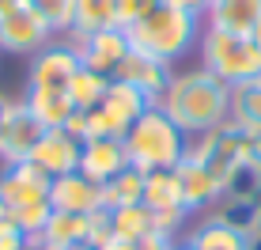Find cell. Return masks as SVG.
I'll return each mask as SVG.
<instances>
[{"label": "cell", "instance_id": "1", "mask_svg": "<svg viewBox=\"0 0 261 250\" xmlns=\"http://www.w3.org/2000/svg\"><path fill=\"white\" fill-rule=\"evenodd\" d=\"M159 110L190 140L204 137V133L231 121V87L204 68H186V72L170 76L163 99H159Z\"/></svg>", "mask_w": 261, "mask_h": 250}, {"label": "cell", "instance_id": "2", "mask_svg": "<svg viewBox=\"0 0 261 250\" xmlns=\"http://www.w3.org/2000/svg\"><path fill=\"white\" fill-rule=\"evenodd\" d=\"M133 49L148 53V57H159L174 68V61H182L193 46H201V34H204V15L182 12L174 4H163L159 0L140 23H133L129 31Z\"/></svg>", "mask_w": 261, "mask_h": 250}, {"label": "cell", "instance_id": "3", "mask_svg": "<svg viewBox=\"0 0 261 250\" xmlns=\"http://www.w3.org/2000/svg\"><path fill=\"white\" fill-rule=\"evenodd\" d=\"M186 152H190V137H186L159 106H148V110L133 121V129L125 133L129 167H137V171H144V174L174 171V167L186 159Z\"/></svg>", "mask_w": 261, "mask_h": 250}, {"label": "cell", "instance_id": "4", "mask_svg": "<svg viewBox=\"0 0 261 250\" xmlns=\"http://www.w3.org/2000/svg\"><path fill=\"white\" fill-rule=\"evenodd\" d=\"M197 53H201V68L204 72L223 80L227 87H239V84H246V80L261 76V49L254 46L250 34H231V31L204 27Z\"/></svg>", "mask_w": 261, "mask_h": 250}, {"label": "cell", "instance_id": "5", "mask_svg": "<svg viewBox=\"0 0 261 250\" xmlns=\"http://www.w3.org/2000/svg\"><path fill=\"white\" fill-rule=\"evenodd\" d=\"M190 156L197 159L201 167H208L216 174V182H227L231 171L242 163V159L250 156V137L239 129V125H220V129L204 133V137H193L190 140Z\"/></svg>", "mask_w": 261, "mask_h": 250}, {"label": "cell", "instance_id": "6", "mask_svg": "<svg viewBox=\"0 0 261 250\" xmlns=\"http://www.w3.org/2000/svg\"><path fill=\"white\" fill-rule=\"evenodd\" d=\"M42 118L27 106V99H12L0 118V163H23L31 159V152L38 148V140L46 137Z\"/></svg>", "mask_w": 261, "mask_h": 250}, {"label": "cell", "instance_id": "7", "mask_svg": "<svg viewBox=\"0 0 261 250\" xmlns=\"http://www.w3.org/2000/svg\"><path fill=\"white\" fill-rule=\"evenodd\" d=\"M72 49L80 53V65L91 68V72L114 80L118 68L125 65V57L133 53V42L121 27H110V31H95V34H80V38H68Z\"/></svg>", "mask_w": 261, "mask_h": 250}, {"label": "cell", "instance_id": "8", "mask_svg": "<svg viewBox=\"0 0 261 250\" xmlns=\"http://www.w3.org/2000/svg\"><path fill=\"white\" fill-rule=\"evenodd\" d=\"M80 53L72 49V42H57L53 38L42 53L31 57V68H27V87L34 91H68L72 76L80 72Z\"/></svg>", "mask_w": 261, "mask_h": 250}, {"label": "cell", "instance_id": "9", "mask_svg": "<svg viewBox=\"0 0 261 250\" xmlns=\"http://www.w3.org/2000/svg\"><path fill=\"white\" fill-rule=\"evenodd\" d=\"M49 197V178L34 163H0V209L12 216L15 209Z\"/></svg>", "mask_w": 261, "mask_h": 250}, {"label": "cell", "instance_id": "10", "mask_svg": "<svg viewBox=\"0 0 261 250\" xmlns=\"http://www.w3.org/2000/svg\"><path fill=\"white\" fill-rule=\"evenodd\" d=\"M49 42H53V31L27 4L15 8V12H8L4 19H0V49H4V53L34 57V53H42Z\"/></svg>", "mask_w": 261, "mask_h": 250}, {"label": "cell", "instance_id": "11", "mask_svg": "<svg viewBox=\"0 0 261 250\" xmlns=\"http://www.w3.org/2000/svg\"><path fill=\"white\" fill-rule=\"evenodd\" d=\"M174 178H178V193H182V205H186L190 216L212 212L216 205H220V197H223V186L216 182V174L208 171V167L197 163L190 152H186V159L174 167Z\"/></svg>", "mask_w": 261, "mask_h": 250}, {"label": "cell", "instance_id": "12", "mask_svg": "<svg viewBox=\"0 0 261 250\" xmlns=\"http://www.w3.org/2000/svg\"><path fill=\"white\" fill-rule=\"evenodd\" d=\"M80 156H84V140H76L68 129H49L46 137L38 140V148L31 152L27 163H34L53 182V178H61V174L80 171Z\"/></svg>", "mask_w": 261, "mask_h": 250}, {"label": "cell", "instance_id": "13", "mask_svg": "<svg viewBox=\"0 0 261 250\" xmlns=\"http://www.w3.org/2000/svg\"><path fill=\"white\" fill-rule=\"evenodd\" d=\"M49 205H53V212L95 216V212H102V193L87 174L72 171V174H61L49 182Z\"/></svg>", "mask_w": 261, "mask_h": 250}, {"label": "cell", "instance_id": "14", "mask_svg": "<svg viewBox=\"0 0 261 250\" xmlns=\"http://www.w3.org/2000/svg\"><path fill=\"white\" fill-rule=\"evenodd\" d=\"M170 76H174V68H170L167 61L148 57V53L133 49L129 57H125V65L118 68V76H114V80L133 84L140 95H148V99L159 106V99H163V91H167V84H170Z\"/></svg>", "mask_w": 261, "mask_h": 250}, {"label": "cell", "instance_id": "15", "mask_svg": "<svg viewBox=\"0 0 261 250\" xmlns=\"http://www.w3.org/2000/svg\"><path fill=\"white\" fill-rule=\"evenodd\" d=\"M129 167L125 156V140H84V156H80V174H87L95 186L110 182L118 171Z\"/></svg>", "mask_w": 261, "mask_h": 250}, {"label": "cell", "instance_id": "16", "mask_svg": "<svg viewBox=\"0 0 261 250\" xmlns=\"http://www.w3.org/2000/svg\"><path fill=\"white\" fill-rule=\"evenodd\" d=\"M98 216V212H95ZM95 216H72V212H53L38 243L57 246V250H76L95 243Z\"/></svg>", "mask_w": 261, "mask_h": 250}, {"label": "cell", "instance_id": "17", "mask_svg": "<svg viewBox=\"0 0 261 250\" xmlns=\"http://www.w3.org/2000/svg\"><path fill=\"white\" fill-rule=\"evenodd\" d=\"M261 19V0H212L204 12V27L231 34H250Z\"/></svg>", "mask_w": 261, "mask_h": 250}, {"label": "cell", "instance_id": "18", "mask_svg": "<svg viewBox=\"0 0 261 250\" xmlns=\"http://www.w3.org/2000/svg\"><path fill=\"white\" fill-rule=\"evenodd\" d=\"M186 243L193 250H246V235H239V231H231L223 220H216L212 212L204 220H197L193 228H186Z\"/></svg>", "mask_w": 261, "mask_h": 250}, {"label": "cell", "instance_id": "19", "mask_svg": "<svg viewBox=\"0 0 261 250\" xmlns=\"http://www.w3.org/2000/svg\"><path fill=\"white\" fill-rule=\"evenodd\" d=\"M231 125L246 137H261V76L231 87Z\"/></svg>", "mask_w": 261, "mask_h": 250}, {"label": "cell", "instance_id": "20", "mask_svg": "<svg viewBox=\"0 0 261 250\" xmlns=\"http://www.w3.org/2000/svg\"><path fill=\"white\" fill-rule=\"evenodd\" d=\"M102 193V212H118V209H129V205H144V171L137 167H125L110 178V182L98 186Z\"/></svg>", "mask_w": 261, "mask_h": 250}, {"label": "cell", "instance_id": "21", "mask_svg": "<svg viewBox=\"0 0 261 250\" xmlns=\"http://www.w3.org/2000/svg\"><path fill=\"white\" fill-rule=\"evenodd\" d=\"M23 99H27V106L42 118L46 129H65V125L76 118V106H72L68 91H34V87H27Z\"/></svg>", "mask_w": 261, "mask_h": 250}, {"label": "cell", "instance_id": "22", "mask_svg": "<svg viewBox=\"0 0 261 250\" xmlns=\"http://www.w3.org/2000/svg\"><path fill=\"white\" fill-rule=\"evenodd\" d=\"M118 27V0H76V15H72V34H95V31H110Z\"/></svg>", "mask_w": 261, "mask_h": 250}, {"label": "cell", "instance_id": "23", "mask_svg": "<svg viewBox=\"0 0 261 250\" xmlns=\"http://www.w3.org/2000/svg\"><path fill=\"white\" fill-rule=\"evenodd\" d=\"M144 205H148L151 212L186 209V205H182V193H178L174 171H151V174H144Z\"/></svg>", "mask_w": 261, "mask_h": 250}, {"label": "cell", "instance_id": "24", "mask_svg": "<svg viewBox=\"0 0 261 250\" xmlns=\"http://www.w3.org/2000/svg\"><path fill=\"white\" fill-rule=\"evenodd\" d=\"M106 224H110V239H137V235H148V231H159L155 212L148 205H129V209L106 212Z\"/></svg>", "mask_w": 261, "mask_h": 250}, {"label": "cell", "instance_id": "25", "mask_svg": "<svg viewBox=\"0 0 261 250\" xmlns=\"http://www.w3.org/2000/svg\"><path fill=\"white\" fill-rule=\"evenodd\" d=\"M216 220H223L231 231L239 235H254L257 231V201H246V197H220V205L212 209Z\"/></svg>", "mask_w": 261, "mask_h": 250}, {"label": "cell", "instance_id": "26", "mask_svg": "<svg viewBox=\"0 0 261 250\" xmlns=\"http://www.w3.org/2000/svg\"><path fill=\"white\" fill-rule=\"evenodd\" d=\"M106 87H110V80H106V76L91 72V68H80V72L72 76V84H68V99H72V106H76V114L95 110V106L102 103Z\"/></svg>", "mask_w": 261, "mask_h": 250}, {"label": "cell", "instance_id": "27", "mask_svg": "<svg viewBox=\"0 0 261 250\" xmlns=\"http://www.w3.org/2000/svg\"><path fill=\"white\" fill-rule=\"evenodd\" d=\"M34 15L53 31V38H68L72 34V15H76V0H27Z\"/></svg>", "mask_w": 261, "mask_h": 250}, {"label": "cell", "instance_id": "28", "mask_svg": "<svg viewBox=\"0 0 261 250\" xmlns=\"http://www.w3.org/2000/svg\"><path fill=\"white\" fill-rule=\"evenodd\" d=\"M223 197H246V201H261V167L254 159H242L231 171V178L223 182Z\"/></svg>", "mask_w": 261, "mask_h": 250}, {"label": "cell", "instance_id": "29", "mask_svg": "<svg viewBox=\"0 0 261 250\" xmlns=\"http://www.w3.org/2000/svg\"><path fill=\"white\" fill-rule=\"evenodd\" d=\"M174 243H178L174 235L148 231V235H137V239H106L102 250H174Z\"/></svg>", "mask_w": 261, "mask_h": 250}, {"label": "cell", "instance_id": "30", "mask_svg": "<svg viewBox=\"0 0 261 250\" xmlns=\"http://www.w3.org/2000/svg\"><path fill=\"white\" fill-rule=\"evenodd\" d=\"M155 4H159V0H118V27H121V31H129V27L140 23Z\"/></svg>", "mask_w": 261, "mask_h": 250}, {"label": "cell", "instance_id": "31", "mask_svg": "<svg viewBox=\"0 0 261 250\" xmlns=\"http://www.w3.org/2000/svg\"><path fill=\"white\" fill-rule=\"evenodd\" d=\"M34 239H27L19 228L12 224V216H0V250H27Z\"/></svg>", "mask_w": 261, "mask_h": 250}, {"label": "cell", "instance_id": "32", "mask_svg": "<svg viewBox=\"0 0 261 250\" xmlns=\"http://www.w3.org/2000/svg\"><path fill=\"white\" fill-rule=\"evenodd\" d=\"M163 4H174V8H182V12L204 15V12H208V4H212V0H163Z\"/></svg>", "mask_w": 261, "mask_h": 250}, {"label": "cell", "instance_id": "33", "mask_svg": "<svg viewBox=\"0 0 261 250\" xmlns=\"http://www.w3.org/2000/svg\"><path fill=\"white\" fill-rule=\"evenodd\" d=\"M27 0H0V19H4L8 12H15V8H23Z\"/></svg>", "mask_w": 261, "mask_h": 250}, {"label": "cell", "instance_id": "34", "mask_svg": "<svg viewBox=\"0 0 261 250\" xmlns=\"http://www.w3.org/2000/svg\"><path fill=\"white\" fill-rule=\"evenodd\" d=\"M250 159L261 167V137H250Z\"/></svg>", "mask_w": 261, "mask_h": 250}, {"label": "cell", "instance_id": "35", "mask_svg": "<svg viewBox=\"0 0 261 250\" xmlns=\"http://www.w3.org/2000/svg\"><path fill=\"white\" fill-rule=\"evenodd\" d=\"M250 38H254V46L261 49V19H257V27H254V31H250Z\"/></svg>", "mask_w": 261, "mask_h": 250}, {"label": "cell", "instance_id": "36", "mask_svg": "<svg viewBox=\"0 0 261 250\" xmlns=\"http://www.w3.org/2000/svg\"><path fill=\"white\" fill-rule=\"evenodd\" d=\"M8 103H12V99H8V95H4V91H0V118H4V110H8Z\"/></svg>", "mask_w": 261, "mask_h": 250}, {"label": "cell", "instance_id": "37", "mask_svg": "<svg viewBox=\"0 0 261 250\" xmlns=\"http://www.w3.org/2000/svg\"><path fill=\"white\" fill-rule=\"evenodd\" d=\"M174 250H193V246L186 243V239H178V243H174Z\"/></svg>", "mask_w": 261, "mask_h": 250}, {"label": "cell", "instance_id": "38", "mask_svg": "<svg viewBox=\"0 0 261 250\" xmlns=\"http://www.w3.org/2000/svg\"><path fill=\"white\" fill-rule=\"evenodd\" d=\"M34 250H57V246H46V243H34Z\"/></svg>", "mask_w": 261, "mask_h": 250}, {"label": "cell", "instance_id": "39", "mask_svg": "<svg viewBox=\"0 0 261 250\" xmlns=\"http://www.w3.org/2000/svg\"><path fill=\"white\" fill-rule=\"evenodd\" d=\"M76 250H102V246H95V243H87V246H76Z\"/></svg>", "mask_w": 261, "mask_h": 250}, {"label": "cell", "instance_id": "40", "mask_svg": "<svg viewBox=\"0 0 261 250\" xmlns=\"http://www.w3.org/2000/svg\"><path fill=\"white\" fill-rule=\"evenodd\" d=\"M257 228H261V201H257Z\"/></svg>", "mask_w": 261, "mask_h": 250}, {"label": "cell", "instance_id": "41", "mask_svg": "<svg viewBox=\"0 0 261 250\" xmlns=\"http://www.w3.org/2000/svg\"><path fill=\"white\" fill-rule=\"evenodd\" d=\"M0 216H8V212H4V209H0Z\"/></svg>", "mask_w": 261, "mask_h": 250}]
</instances>
